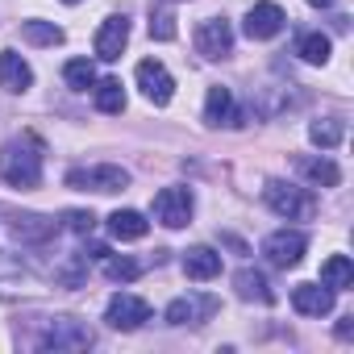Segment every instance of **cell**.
Returning a JSON list of instances; mask_svg holds the SVG:
<instances>
[{"label":"cell","instance_id":"obj_1","mask_svg":"<svg viewBox=\"0 0 354 354\" xmlns=\"http://www.w3.org/2000/svg\"><path fill=\"white\" fill-rule=\"evenodd\" d=\"M0 180L9 188H21V192L42 184V142L34 133H26L0 150Z\"/></svg>","mask_w":354,"mask_h":354},{"label":"cell","instance_id":"obj_2","mask_svg":"<svg viewBox=\"0 0 354 354\" xmlns=\"http://www.w3.org/2000/svg\"><path fill=\"white\" fill-rule=\"evenodd\" d=\"M263 201L275 217H288V221H313L317 217V201L308 188L300 184H288V180H267L263 188Z\"/></svg>","mask_w":354,"mask_h":354},{"label":"cell","instance_id":"obj_3","mask_svg":"<svg viewBox=\"0 0 354 354\" xmlns=\"http://www.w3.org/2000/svg\"><path fill=\"white\" fill-rule=\"evenodd\" d=\"M67 188H75V192H100V196H113V192H125V188H129V171H125V167H117V162L75 167V171H67Z\"/></svg>","mask_w":354,"mask_h":354},{"label":"cell","instance_id":"obj_4","mask_svg":"<svg viewBox=\"0 0 354 354\" xmlns=\"http://www.w3.org/2000/svg\"><path fill=\"white\" fill-rule=\"evenodd\" d=\"M92 342H96V333H92L84 321H75V317H55V321L46 325V333L38 337V350L71 354V350H88Z\"/></svg>","mask_w":354,"mask_h":354},{"label":"cell","instance_id":"obj_5","mask_svg":"<svg viewBox=\"0 0 354 354\" xmlns=\"http://www.w3.org/2000/svg\"><path fill=\"white\" fill-rule=\"evenodd\" d=\"M304 250H308V238H304L300 230H275V234L263 238L267 263H271V267H283V271H288V267H300Z\"/></svg>","mask_w":354,"mask_h":354},{"label":"cell","instance_id":"obj_6","mask_svg":"<svg viewBox=\"0 0 354 354\" xmlns=\"http://www.w3.org/2000/svg\"><path fill=\"white\" fill-rule=\"evenodd\" d=\"M154 221L167 230H184L192 221V192L188 188H162L154 196Z\"/></svg>","mask_w":354,"mask_h":354},{"label":"cell","instance_id":"obj_7","mask_svg":"<svg viewBox=\"0 0 354 354\" xmlns=\"http://www.w3.org/2000/svg\"><path fill=\"white\" fill-rule=\"evenodd\" d=\"M138 88H142V96L150 100V104H171V96H175V80H171V71L158 63V59H142L138 63Z\"/></svg>","mask_w":354,"mask_h":354},{"label":"cell","instance_id":"obj_8","mask_svg":"<svg viewBox=\"0 0 354 354\" xmlns=\"http://www.w3.org/2000/svg\"><path fill=\"white\" fill-rule=\"evenodd\" d=\"M196 50L205 59H230L234 55V30L225 17H205L196 26Z\"/></svg>","mask_w":354,"mask_h":354},{"label":"cell","instance_id":"obj_9","mask_svg":"<svg viewBox=\"0 0 354 354\" xmlns=\"http://www.w3.org/2000/svg\"><path fill=\"white\" fill-rule=\"evenodd\" d=\"M104 321H109L113 329H142V325L150 321V304H146L142 296L117 292V296L109 300V308H104Z\"/></svg>","mask_w":354,"mask_h":354},{"label":"cell","instance_id":"obj_10","mask_svg":"<svg viewBox=\"0 0 354 354\" xmlns=\"http://www.w3.org/2000/svg\"><path fill=\"white\" fill-rule=\"evenodd\" d=\"M125 42H129V17L125 13H113V17H104L100 21V30H96V59H104V63H117L121 59V50H125Z\"/></svg>","mask_w":354,"mask_h":354},{"label":"cell","instance_id":"obj_11","mask_svg":"<svg viewBox=\"0 0 354 354\" xmlns=\"http://www.w3.org/2000/svg\"><path fill=\"white\" fill-rule=\"evenodd\" d=\"M283 9L279 5H271V0H263V5H254L250 13H246V21H242V30H246V38H254V42H267V38H275L279 30H283Z\"/></svg>","mask_w":354,"mask_h":354},{"label":"cell","instance_id":"obj_12","mask_svg":"<svg viewBox=\"0 0 354 354\" xmlns=\"http://www.w3.org/2000/svg\"><path fill=\"white\" fill-rule=\"evenodd\" d=\"M292 308L300 317H325V313H333V288H325V283H296L292 288Z\"/></svg>","mask_w":354,"mask_h":354},{"label":"cell","instance_id":"obj_13","mask_svg":"<svg viewBox=\"0 0 354 354\" xmlns=\"http://www.w3.org/2000/svg\"><path fill=\"white\" fill-rule=\"evenodd\" d=\"M205 125H242V113L234 104V92L230 88H209V100H205Z\"/></svg>","mask_w":354,"mask_h":354},{"label":"cell","instance_id":"obj_14","mask_svg":"<svg viewBox=\"0 0 354 354\" xmlns=\"http://www.w3.org/2000/svg\"><path fill=\"white\" fill-rule=\"evenodd\" d=\"M209 313H213L209 296H180L167 304V325H201Z\"/></svg>","mask_w":354,"mask_h":354},{"label":"cell","instance_id":"obj_15","mask_svg":"<svg viewBox=\"0 0 354 354\" xmlns=\"http://www.w3.org/2000/svg\"><path fill=\"white\" fill-rule=\"evenodd\" d=\"M296 171L304 175L308 184H317V188H337V180H342V171H337V162L333 158H317V154H300L296 158Z\"/></svg>","mask_w":354,"mask_h":354},{"label":"cell","instance_id":"obj_16","mask_svg":"<svg viewBox=\"0 0 354 354\" xmlns=\"http://www.w3.org/2000/svg\"><path fill=\"white\" fill-rule=\"evenodd\" d=\"M30 84H34L30 63L17 50H0V88H5V92H26Z\"/></svg>","mask_w":354,"mask_h":354},{"label":"cell","instance_id":"obj_17","mask_svg":"<svg viewBox=\"0 0 354 354\" xmlns=\"http://www.w3.org/2000/svg\"><path fill=\"white\" fill-rule=\"evenodd\" d=\"M184 275L188 279H217L221 275V254L213 250V246H192V250H184Z\"/></svg>","mask_w":354,"mask_h":354},{"label":"cell","instance_id":"obj_18","mask_svg":"<svg viewBox=\"0 0 354 354\" xmlns=\"http://www.w3.org/2000/svg\"><path fill=\"white\" fill-rule=\"evenodd\" d=\"M146 230H150V221H146L138 209H117V213L109 217V234H113L117 242H138V238H146Z\"/></svg>","mask_w":354,"mask_h":354},{"label":"cell","instance_id":"obj_19","mask_svg":"<svg viewBox=\"0 0 354 354\" xmlns=\"http://www.w3.org/2000/svg\"><path fill=\"white\" fill-rule=\"evenodd\" d=\"M234 288H238V296H242V300H259V304H271V300H275V292H271L267 275H263V271H254V267H242V271L234 275Z\"/></svg>","mask_w":354,"mask_h":354},{"label":"cell","instance_id":"obj_20","mask_svg":"<svg viewBox=\"0 0 354 354\" xmlns=\"http://www.w3.org/2000/svg\"><path fill=\"white\" fill-rule=\"evenodd\" d=\"M55 217H38V213H26V217H13V238L17 242H46L55 238Z\"/></svg>","mask_w":354,"mask_h":354},{"label":"cell","instance_id":"obj_21","mask_svg":"<svg viewBox=\"0 0 354 354\" xmlns=\"http://www.w3.org/2000/svg\"><path fill=\"white\" fill-rule=\"evenodd\" d=\"M92 92H96V109L100 113H125V88H121V80H96L92 84Z\"/></svg>","mask_w":354,"mask_h":354},{"label":"cell","instance_id":"obj_22","mask_svg":"<svg viewBox=\"0 0 354 354\" xmlns=\"http://www.w3.org/2000/svg\"><path fill=\"white\" fill-rule=\"evenodd\" d=\"M321 283L333 288V292H346V288L354 283V267H350V259H346V254L325 259V267H321Z\"/></svg>","mask_w":354,"mask_h":354},{"label":"cell","instance_id":"obj_23","mask_svg":"<svg viewBox=\"0 0 354 354\" xmlns=\"http://www.w3.org/2000/svg\"><path fill=\"white\" fill-rule=\"evenodd\" d=\"M329 50H333V42H329L325 34H300V42H296V55H300L304 63H313V67L329 63Z\"/></svg>","mask_w":354,"mask_h":354},{"label":"cell","instance_id":"obj_24","mask_svg":"<svg viewBox=\"0 0 354 354\" xmlns=\"http://www.w3.org/2000/svg\"><path fill=\"white\" fill-rule=\"evenodd\" d=\"M342 133H346V125H342L337 117H321V121L308 125V142L321 146V150H333V146L342 142Z\"/></svg>","mask_w":354,"mask_h":354},{"label":"cell","instance_id":"obj_25","mask_svg":"<svg viewBox=\"0 0 354 354\" xmlns=\"http://www.w3.org/2000/svg\"><path fill=\"white\" fill-rule=\"evenodd\" d=\"M100 263H104V275H109L113 283H129V279L142 275V263H133L129 254H104Z\"/></svg>","mask_w":354,"mask_h":354},{"label":"cell","instance_id":"obj_26","mask_svg":"<svg viewBox=\"0 0 354 354\" xmlns=\"http://www.w3.org/2000/svg\"><path fill=\"white\" fill-rule=\"evenodd\" d=\"M63 80H67V88L88 92V88L96 84V67H92V59H71V63L63 67Z\"/></svg>","mask_w":354,"mask_h":354},{"label":"cell","instance_id":"obj_27","mask_svg":"<svg viewBox=\"0 0 354 354\" xmlns=\"http://www.w3.org/2000/svg\"><path fill=\"white\" fill-rule=\"evenodd\" d=\"M21 34H26V42H34V46H59V42H63V30H59L55 21H26Z\"/></svg>","mask_w":354,"mask_h":354},{"label":"cell","instance_id":"obj_28","mask_svg":"<svg viewBox=\"0 0 354 354\" xmlns=\"http://www.w3.org/2000/svg\"><path fill=\"white\" fill-rule=\"evenodd\" d=\"M150 38L171 42V38H175V17H171V13H154V17H150Z\"/></svg>","mask_w":354,"mask_h":354},{"label":"cell","instance_id":"obj_29","mask_svg":"<svg viewBox=\"0 0 354 354\" xmlns=\"http://www.w3.org/2000/svg\"><path fill=\"white\" fill-rule=\"evenodd\" d=\"M63 221H67V230H71V234H92V225H96V217H92V213H80V209L63 213Z\"/></svg>","mask_w":354,"mask_h":354},{"label":"cell","instance_id":"obj_30","mask_svg":"<svg viewBox=\"0 0 354 354\" xmlns=\"http://www.w3.org/2000/svg\"><path fill=\"white\" fill-rule=\"evenodd\" d=\"M337 337H342V342H350V337H354V317H342V325H337Z\"/></svg>","mask_w":354,"mask_h":354},{"label":"cell","instance_id":"obj_31","mask_svg":"<svg viewBox=\"0 0 354 354\" xmlns=\"http://www.w3.org/2000/svg\"><path fill=\"white\" fill-rule=\"evenodd\" d=\"M308 5H313V9H329V5H333V0H308Z\"/></svg>","mask_w":354,"mask_h":354},{"label":"cell","instance_id":"obj_32","mask_svg":"<svg viewBox=\"0 0 354 354\" xmlns=\"http://www.w3.org/2000/svg\"><path fill=\"white\" fill-rule=\"evenodd\" d=\"M63 5H80V0H63Z\"/></svg>","mask_w":354,"mask_h":354}]
</instances>
